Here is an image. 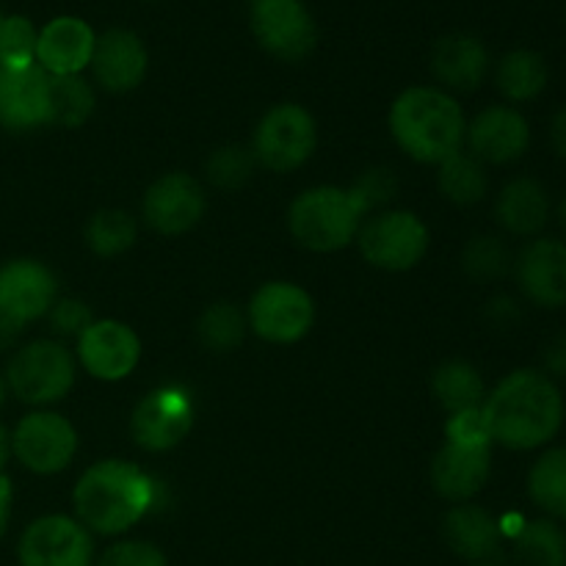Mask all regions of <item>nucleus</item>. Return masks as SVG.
I'll return each instance as SVG.
<instances>
[{
	"instance_id": "nucleus-1",
	"label": "nucleus",
	"mask_w": 566,
	"mask_h": 566,
	"mask_svg": "<svg viewBox=\"0 0 566 566\" xmlns=\"http://www.w3.org/2000/svg\"><path fill=\"white\" fill-rule=\"evenodd\" d=\"M481 415L492 442L509 451H534L562 429L564 398L551 376L514 370L486 396Z\"/></svg>"
},
{
	"instance_id": "nucleus-2",
	"label": "nucleus",
	"mask_w": 566,
	"mask_h": 566,
	"mask_svg": "<svg viewBox=\"0 0 566 566\" xmlns=\"http://www.w3.org/2000/svg\"><path fill=\"white\" fill-rule=\"evenodd\" d=\"M77 523L103 536L125 534L155 506V481L122 459L92 464L72 492Z\"/></svg>"
},
{
	"instance_id": "nucleus-3",
	"label": "nucleus",
	"mask_w": 566,
	"mask_h": 566,
	"mask_svg": "<svg viewBox=\"0 0 566 566\" xmlns=\"http://www.w3.org/2000/svg\"><path fill=\"white\" fill-rule=\"evenodd\" d=\"M390 133L409 158L442 164L462 149L468 122L462 105L446 88L412 86L392 103Z\"/></svg>"
},
{
	"instance_id": "nucleus-4",
	"label": "nucleus",
	"mask_w": 566,
	"mask_h": 566,
	"mask_svg": "<svg viewBox=\"0 0 566 566\" xmlns=\"http://www.w3.org/2000/svg\"><path fill=\"white\" fill-rule=\"evenodd\" d=\"M365 210L352 188L318 186L298 193L287 210V227L304 249L337 252L357 241Z\"/></svg>"
},
{
	"instance_id": "nucleus-5",
	"label": "nucleus",
	"mask_w": 566,
	"mask_h": 566,
	"mask_svg": "<svg viewBox=\"0 0 566 566\" xmlns=\"http://www.w3.org/2000/svg\"><path fill=\"white\" fill-rule=\"evenodd\" d=\"M75 374L77 365L70 348L59 340H33L17 348L3 376L11 396L31 407H48L72 390Z\"/></svg>"
},
{
	"instance_id": "nucleus-6",
	"label": "nucleus",
	"mask_w": 566,
	"mask_h": 566,
	"mask_svg": "<svg viewBox=\"0 0 566 566\" xmlns=\"http://www.w3.org/2000/svg\"><path fill=\"white\" fill-rule=\"evenodd\" d=\"M363 258L381 271H409L429 249V227L409 210H381L357 232Z\"/></svg>"
},
{
	"instance_id": "nucleus-7",
	"label": "nucleus",
	"mask_w": 566,
	"mask_h": 566,
	"mask_svg": "<svg viewBox=\"0 0 566 566\" xmlns=\"http://www.w3.org/2000/svg\"><path fill=\"white\" fill-rule=\"evenodd\" d=\"M318 144L315 119L304 105L282 103L265 111L254 130V160L271 171H293L307 164Z\"/></svg>"
},
{
	"instance_id": "nucleus-8",
	"label": "nucleus",
	"mask_w": 566,
	"mask_h": 566,
	"mask_svg": "<svg viewBox=\"0 0 566 566\" xmlns=\"http://www.w3.org/2000/svg\"><path fill=\"white\" fill-rule=\"evenodd\" d=\"M247 321L249 329L258 332L263 340L287 346L313 329L315 304L310 293L293 282H265L249 302Z\"/></svg>"
},
{
	"instance_id": "nucleus-9",
	"label": "nucleus",
	"mask_w": 566,
	"mask_h": 566,
	"mask_svg": "<svg viewBox=\"0 0 566 566\" xmlns=\"http://www.w3.org/2000/svg\"><path fill=\"white\" fill-rule=\"evenodd\" d=\"M193 415H197V407H193L191 392L177 385L158 387L147 392L133 409L130 434L144 451H171L193 429Z\"/></svg>"
},
{
	"instance_id": "nucleus-10",
	"label": "nucleus",
	"mask_w": 566,
	"mask_h": 566,
	"mask_svg": "<svg viewBox=\"0 0 566 566\" xmlns=\"http://www.w3.org/2000/svg\"><path fill=\"white\" fill-rule=\"evenodd\" d=\"M11 453L36 475H55L72 464L77 453V431L55 412H31L11 434Z\"/></svg>"
},
{
	"instance_id": "nucleus-11",
	"label": "nucleus",
	"mask_w": 566,
	"mask_h": 566,
	"mask_svg": "<svg viewBox=\"0 0 566 566\" xmlns=\"http://www.w3.org/2000/svg\"><path fill=\"white\" fill-rule=\"evenodd\" d=\"M252 31L260 48L282 61L307 59L318 28L302 0H252Z\"/></svg>"
},
{
	"instance_id": "nucleus-12",
	"label": "nucleus",
	"mask_w": 566,
	"mask_h": 566,
	"mask_svg": "<svg viewBox=\"0 0 566 566\" xmlns=\"http://www.w3.org/2000/svg\"><path fill=\"white\" fill-rule=\"evenodd\" d=\"M17 556L20 566H92L94 545L77 520L48 514L22 531Z\"/></svg>"
},
{
	"instance_id": "nucleus-13",
	"label": "nucleus",
	"mask_w": 566,
	"mask_h": 566,
	"mask_svg": "<svg viewBox=\"0 0 566 566\" xmlns=\"http://www.w3.org/2000/svg\"><path fill=\"white\" fill-rule=\"evenodd\" d=\"M59 302L53 271L39 260H11L0 265V318L14 326L44 318Z\"/></svg>"
},
{
	"instance_id": "nucleus-14",
	"label": "nucleus",
	"mask_w": 566,
	"mask_h": 566,
	"mask_svg": "<svg viewBox=\"0 0 566 566\" xmlns=\"http://www.w3.org/2000/svg\"><path fill=\"white\" fill-rule=\"evenodd\" d=\"M142 340L122 321H92L77 337V363L92 379L119 381L136 370Z\"/></svg>"
},
{
	"instance_id": "nucleus-15",
	"label": "nucleus",
	"mask_w": 566,
	"mask_h": 566,
	"mask_svg": "<svg viewBox=\"0 0 566 566\" xmlns=\"http://www.w3.org/2000/svg\"><path fill=\"white\" fill-rule=\"evenodd\" d=\"M142 216L160 235H182L205 216V191L186 171L158 177L144 193Z\"/></svg>"
},
{
	"instance_id": "nucleus-16",
	"label": "nucleus",
	"mask_w": 566,
	"mask_h": 566,
	"mask_svg": "<svg viewBox=\"0 0 566 566\" xmlns=\"http://www.w3.org/2000/svg\"><path fill=\"white\" fill-rule=\"evenodd\" d=\"M50 125V75L39 64H0V127L33 130Z\"/></svg>"
},
{
	"instance_id": "nucleus-17",
	"label": "nucleus",
	"mask_w": 566,
	"mask_h": 566,
	"mask_svg": "<svg viewBox=\"0 0 566 566\" xmlns=\"http://www.w3.org/2000/svg\"><path fill=\"white\" fill-rule=\"evenodd\" d=\"M464 138L470 144V155L481 164H512L528 149L531 127L517 108L490 105L470 122Z\"/></svg>"
},
{
	"instance_id": "nucleus-18",
	"label": "nucleus",
	"mask_w": 566,
	"mask_h": 566,
	"mask_svg": "<svg viewBox=\"0 0 566 566\" xmlns=\"http://www.w3.org/2000/svg\"><path fill=\"white\" fill-rule=\"evenodd\" d=\"M92 72L105 92H133L142 86L149 70V53L142 39L125 28H111L97 36L92 53Z\"/></svg>"
},
{
	"instance_id": "nucleus-19",
	"label": "nucleus",
	"mask_w": 566,
	"mask_h": 566,
	"mask_svg": "<svg viewBox=\"0 0 566 566\" xmlns=\"http://www.w3.org/2000/svg\"><path fill=\"white\" fill-rule=\"evenodd\" d=\"M492 451L490 446H468V442H451L437 451L431 462V484L446 501L468 503L470 497L484 490L490 479Z\"/></svg>"
},
{
	"instance_id": "nucleus-20",
	"label": "nucleus",
	"mask_w": 566,
	"mask_h": 566,
	"mask_svg": "<svg viewBox=\"0 0 566 566\" xmlns=\"http://www.w3.org/2000/svg\"><path fill=\"white\" fill-rule=\"evenodd\" d=\"M517 280L525 296L547 310L566 304V243L539 238L523 249L517 260Z\"/></svg>"
},
{
	"instance_id": "nucleus-21",
	"label": "nucleus",
	"mask_w": 566,
	"mask_h": 566,
	"mask_svg": "<svg viewBox=\"0 0 566 566\" xmlns=\"http://www.w3.org/2000/svg\"><path fill=\"white\" fill-rule=\"evenodd\" d=\"M94 42L97 36L88 22L77 17H55L39 31L36 64L55 77L81 75L92 64Z\"/></svg>"
},
{
	"instance_id": "nucleus-22",
	"label": "nucleus",
	"mask_w": 566,
	"mask_h": 566,
	"mask_svg": "<svg viewBox=\"0 0 566 566\" xmlns=\"http://www.w3.org/2000/svg\"><path fill=\"white\" fill-rule=\"evenodd\" d=\"M490 70V53L484 42L470 33H451L434 44L431 53V72L437 81L457 92H473L481 86Z\"/></svg>"
},
{
	"instance_id": "nucleus-23",
	"label": "nucleus",
	"mask_w": 566,
	"mask_h": 566,
	"mask_svg": "<svg viewBox=\"0 0 566 566\" xmlns=\"http://www.w3.org/2000/svg\"><path fill=\"white\" fill-rule=\"evenodd\" d=\"M442 536L457 556L484 564L501 547V525L481 506L459 503L442 520Z\"/></svg>"
},
{
	"instance_id": "nucleus-24",
	"label": "nucleus",
	"mask_w": 566,
	"mask_h": 566,
	"mask_svg": "<svg viewBox=\"0 0 566 566\" xmlns=\"http://www.w3.org/2000/svg\"><path fill=\"white\" fill-rule=\"evenodd\" d=\"M495 216L503 230H509L512 235H536L551 219V199L539 182L531 177H520L501 191Z\"/></svg>"
},
{
	"instance_id": "nucleus-25",
	"label": "nucleus",
	"mask_w": 566,
	"mask_h": 566,
	"mask_svg": "<svg viewBox=\"0 0 566 566\" xmlns=\"http://www.w3.org/2000/svg\"><path fill=\"white\" fill-rule=\"evenodd\" d=\"M434 387L437 401L442 403L448 415L470 412V409H481L486 401L484 392V379H481L479 370L473 368L464 359H451V363H442L434 370Z\"/></svg>"
},
{
	"instance_id": "nucleus-26",
	"label": "nucleus",
	"mask_w": 566,
	"mask_h": 566,
	"mask_svg": "<svg viewBox=\"0 0 566 566\" xmlns=\"http://www.w3.org/2000/svg\"><path fill=\"white\" fill-rule=\"evenodd\" d=\"M547 86V64L536 50H512L497 64V88L512 103H528Z\"/></svg>"
},
{
	"instance_id": "nucleus-27",
	"label": "nucleus",
	"mask_w": 566,
	"mask_h": 566,
	"mask_svg": "<svg viewBox=\"0 0 566 566\" xmlns=\"http://www.w3.org/2000/svg\"><path fill=\"white\" fill-rule=\"evenodd\" d=\"M440 166V175H437V186H440L442 197L453 205H475L484 199L486 193V171L481 166L479 158H473L470 153H453L451 158H446Z\"/></svg>"
},
{
	"instance_id": "nucleus-28",
	"label": "nucleus",
	"mask_w": 566,
	"mask_h": 566,
	"mask_svg": "<svg viewBox=\"0 0 566 566\" xmlns=\"http://www.w3.org/2000/svg\"><path fill=\"white\" fill-rule=\"evenodd\" d=\"M520 566H566V536L551 520L525 523L514 536Z\"/></svg>"
},
{
	"instance_id": "nucleus-29",
	"label": "nucleus",
	"mask_w": 566,
	"mask_h": 566,
	"mask_svg": "<svg viewBox=\"0 0 566 566\" xmlns=\"http://www.w3.org/2000/svg\"><path fill=\"white\" fill-rule=\"evenodd\" d=\"M531 501L547 514H566V448H553L536 459L528 473Z\"/></svg>"
},
{
	"instance_id": "nucleus-30",
	"label": "nucleus",
	"mask_w": 566,
	"mask_h": 566,
	"mask_svg": "<svg viewBox=\"0 0 566 566\" xmlns=\"http://www.w3.org/2000/svg\"><path fill=\"white\" fill-rule=\"evenodd\" d=\"M94 111V92L81 75H50V125L81 127Z\"/></svg>"
},
{
	"instance_id": "nucleus-31",
	"label": "nucleus",
	"mask_w": 566,
	"mask_h": 566,
	"mask_svg": "<svg viewBox=\"0 0 566 566\" xmlns=\"http://www.w3.org/2000/svg\"><path fill=\"white\" fill-rule=\"evenodd\" d=\"M136 235L138 227L133 216L116 208L99 210L86 224V243L99 258H116V254L127 252L136 243Z\"/></svg>"
},
{
	"instance_id": "nucleus-32",
	"label": "nucleus",
	"mask_w": 566,
	"mask_h": 566,
	"mask_svg": "<svg viewBox=\"0 0 566 566\" xmlns=\"http://www.w3.org/2000/svg\"><path fill=\"white\" fill-rule=\"evenodd\" d=\"M247 329H249L247 315L230 302L210 304V307L199 315V324H197L202 346H208L210 352H219V354H227L235 346H241Z\"/></svg>"
},
{
	"instance_id": "nucleus-33",
	"label": "nucleus",
	"mask_w": 566,
	"mask_h": 566,
	"mask_svg": "<svg viewBox=\"0 0 566 566\" xmlns=\"http://www.w3.org/2000/svg\"><path fill=\"white\" fill-rule=\"evenodd\" d=\"M39 31L28 17L11 14L0 22V64L31 66L36 64Z\"/></svg>"
},
{
	"instance_id": "nucleus-34",
	"label": "nucleus",
	"mask_w": 566,
	"mask_h": 566,
	"mask_svg": "<svg viewBox=\"0 0 566 566\" xmlns=\"http://www.w3.org/2000/svg\"><path fill=\"white\" fill-rule=\"evenodd\" d=\"M462 265L473 280L490 282L509 271V252L497 238L481 235V238H473V241L464 247Z\"/></svg>"
},
{
	"instance_id": "nucleus-35",
	"label": "nucleus",
	"mask_w": 566,
	"mask_h": 566,
	"mask_svg": "<svg viewBox=\"0 0 566 566\" xmlns=\"http://www.w3.org/2000/svg\"><path fill=\"white\" fill-rule=\"evenodd\" d=\"M254 166V155L243 147H219L208 158V177L219 188H238L249 180Z\"/></svg>"
},
{
	"instance_id": "nucleus-36",
	"label": "nucleus",
	"mask_w": 566,
	"mask_h": 566,
	"mask_svg": "<svg viewBox=\"0 0 566 566\" xmlns=\"http://www.w3.org/2000/svg\"><path fill=\"white\" fill-rule=\"evenodd\" d=\"M97 566H169L164 553L149 542H116L99 556Z\"/></svg>"
},
{
	"instance_id": "nucleus-37",
	"label": "nucleus",
	"mask_w": 566,
	"mask_h": 566,
	"mask_svg": "<svg viewBox=\"0 0 566 566\" xmlns=\"http://www.w3.org/2000/svg\"><path fill=\"white\" fill-rule=\"evenodd\" d=\"M50 326H53L55 335H64V337H81V332L92 324V313L83 302L77 298H59V302L50 307L48 313Z\"/></svg>"
},
{
	"instance_id": "nucleus-38",
	"label": "nucleus",
	"mask_w": 566,
	"mask_h": 566,
	"mask_svg": "<svg viewBox=\"0 0 566 566\" xmlns=\"http://www.w3.org/2000/svg\"><path fill=\"white\" fill-rule=\"evenodd\" d=\"M392 191H396V177H390V171L385 169L368 171V175H363L352 186V193L359 199L365 213H370L374 208L385 205L387 199L392 197Z\"/></svg>"
},
{
	"instance_id": "nucleus-39",
	"label": "nucleus",
	"mask_w": 566,
	"mask_h": 566,
	"mask_svg": "<svg viewBox=\"0 0 566 566\" xmlns=\"http://www.w3.org/2000/svg\"><path fill=\"white\" fill-rule=\"evenodd\" d=\"M446 440L468 442V446H492L490 431H486L481 409H470V412L451 415V420H448V426H446Z\"/></svg>"
},
{
	"instance_id": "nucleus-40",
	"label": "nucleus",
	"mask_w": 566,
	"mask_h": 566,
	"mask_svg": "<svg viewBox=\"0 0 566 566\" xmlns=\"http://www.w3.org/2000/svg\"><path fill=\"white\" fill-rule=\"evenodd\" d=\"M545 363L547 368H551V374L566 376V337H562V340H556L551 348H547Z\"/></svg>"
},
{
	"instance_id": "nucleus-41",
	"label": "nucleus",
	"mask_w": 566,
	"mask_h": 566,
	"mask_svg": "<svg viewBox=\"0 0 566 566\" xmlns=\"http://www.w3.org/2000/svg\"><path fill=\"white\" fill-rule=\"evenodd\" d=\"M551 142H553V149H556V153L566 160V108H562L556 116H553Z\"/></svg>"
},
{
	"instance_id": "nucleus-42",
	"label": "nucleus",
	"mask_w": 566,
	"mask_h": 566,
	"mask_svg": "<svg viewBox=\"0 0 566 566\" xmlns=\"http://www.w3.org/2000/svg\"><path fill=\"white\" fill-rule=\"evenodd\" d=\"M11 497H14V490H11L9 475H3V479H0V536L6 534V525H9Z\"/></svg>"
},
{
	"instance_id": "nucleus-43",
	"label": "nucleus",
	"mask_w": 566,
	"mask_h": 566,
	"mask_svg": "<svg viewBox=\"0 0 566 566\" xmlns=\"http://www.w3.org/2000/svg\"><path fill=\"white\" fill-rule=\"evenodd\" d=\"M9 457H11V434L0 426V479L6 475V462H9Z\"/></svg>"
},
{
	"instance_id": "nucleus-44",
	"label": "nucleus",
	"mask_w": 566,
	"mask_h": 566,
	"mask_svg": "<svg viewBox=\"0 0 566 566\" xmlns=\"http://www.w3.org/2000/svg\"><path fill=\"white\" fill-rule=\"evenodd\" d=\"M6 398H9V385H6V376L0 374V409H3Z\"/></svg>"
},
{
	"instance_id": "nucleus-45",
	"label": "nucleus",
	"mask_w": 566,
	"mask_h": 566,
	"mask_svg": "<svg viewBox=\"0 0 566 566\" xmlns=\"http://www.w3.org/2000/svg\"><path fill=\"white\" fill-rule=\"evenodd\" d=\"M558 221H562V230L566 232V197L562 199V205H558Z\"/></svg>"
},
{
	"instance_id": "nucleus-46",
	"label": "nucleus",
	"mask_w": 566,
	"mask_h": 566,
	"mask_svg": "<svg viewBox=\"0 0 566 566\" xmlns=\"http://www.w3.org/2000/svg\"><path fill=\"white\" fill-rule=\"evenodd\" d=\"M473 566H490V564H473Z\"/></svg>"
},
{
	"instance_id": "nucleus-47",
	"label": "nucleus",
	"mask_w": 566,
	"mask_h": 566,
	"mask_svg": "<svg viewBox=\"0 0 566 566\" xmlns=\"http://www.w3.org/2000/svg\"><path fill=\"white\" fill-rule=\"evenodd\" d=\"M0 22H3V14H0Z\"/></svg>"
},
{
	"instance_id": "nucleus-48",
	"label": "nucleus",
	"mask_w": 566,
	"mask_h": 566,
	"mask_svg": "<svg viewBox=\"0 0 566 566\" xmlns=\"http://www.w3.org/2000/svg\"><path fill=\"white\" fill-rule=\"evenodd\" d=\"M564 517H566V514H564Z\"/></svg>"
}]
</instances>
